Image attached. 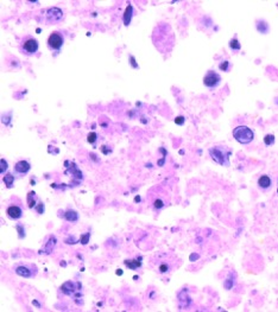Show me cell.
<instances>
[{
	"instance_id": "cell-1",
	"label": "cell",
	"mask_w": 278,
	"mask_h": 312,
	"mask_svg": "<svg viewBox=\"0 0 278 312\" xmlns=\"http://www.w3.org/2000/svg\"><path fill=\"white\" fill-rule=\"evenodd\" d=\"M233 138L238 142H240L243 145H246V144H250V142L253 141L255 133H253L252 129L250 128V127H247V126H236L233 129Z\"/></svg>"
},
{
	"instance_id": "cell-2",
	"label": "cell",
	"mask_w": 278,
	"mask_h": 312,
	"mask_svg": "<svg viewBox=\"0 0 278 312\" xmlns=\"http://www.w3.org/2000/svg\"><path fill=\"white\" fill-rule=\"evenodd\" d=\"M209 156H211V159L215 163H218L220 165H227L229 152H226L223 149H220V147L216 146V147L209 149Z\"/></svg>"
},
{
	"instance_id": "cell-3",
	"label": "cell",
	"mask_w": 278,
	"mask_h": 312,
	"mask_svg": "<svg viewBox=\"0 0 278 312\" xmlns=\"http://www.w3.org/2000/svg\"><path fill=\"white\" fill-rule=\"evenodd\" d=\"M63 43H64V37L61 32H52L49 38H48V48L51 49V50H61V48L63 46Z\"/></svg>"
},
{
	"instance_id": "cell-4",
	"label": "cell",
	"mask_w": 278,
	"mask_h": 312,
	"mask_svg": "<svg viewBox=\"0 0 278 312\" xmlns=\"http://www.w3.org/2000/svg\"><path fill=\"white\" fill-rule=\"evenodd\" d=\"M38 48H39V44L34 37L29 36L24 38V41L22 42V50L25 55H34V52H37Z\"/></svg>"
},
{
	"instance_id": "cell-5",
	"label": "cell",
	"mask_w": 278,
	"mask_h": 312,
	"mask_svg": "<svg viewBox=\"0 0 278 312\" xmlns=\"http://www.w3.org/2000/svg\"><path fill=\"white\" fill-rule=\"evenodd\" d=\"M221 82V76L215 71H208L203 77V84L207 88H216Z\"/></svg>"
},
{
	"instance_id": "cell-6",
	"label": "cell",
	"mask_w": 278,
	"mask_h": 312,
	"mask_svg": "<svg viewBox=\"0 0 278 312\" xmlns=\"http://www.w3.org/2000/svg\"><path fill=\"white\" fill-rule=\"evenodd\" d=\"M62 17H63L62 10H60L57 7H51L46 11V18L50 22H58L60 19H62Z\"/></svg>"
},
{
	"instance_id": "cell-7",
	"label": "cell",
	"mask_w": 278,
	"mask_h": 312,
	"mask_svg": "<svg viewBox=\"0 0 278 312\" xmlns=\"http://www.w3.org/2000/svg\"><path fill=\"white\" fill-rule=\"evenodd\" d=\"M30 169H31V165L26 160H19L14 165V172L19 173V174H26L30 171Z\"/></svg>"
},
{
	"instance_id": "cell-8",
	"label": "cell",
	"mask_w": 278,
	"mask_h": 312,
	"mask_svg": "<svg viewBox=\"0 0 278 312\" xmlns=\"http://www.w3.org/2000/svg\"><path fill=\"white\" fill-rule=\"evenodd\" d=\"M6 214L12 220H19L23 216V210L18 205H10L6 210Z\"/></svg>"
},
{
	"instance_id": "cell-9",
	"label": "cell",
	"mask_w": 278,
	"mask_h": 312,
	"mask_svg": "<svg viewBox=\"0 0 278 312\" xmlns=\"http://www.w3.org/2000/svg\"><path fill=\"white\" fill-rule=\"evenodd\" d=\"M271 185H272V181H271L270 176L263 174V176H260V177L258 178V186H259L260 189L266 190V189H270V188H271Z\"/></svg>"
},
{
	"instance_id": "cell-10",
	"label": "cell",
	"mask_w": 278,
	"mask_h": 312,
	"mask_svg": "<svg viewBox=\"0 0 278 312\" xmlns=\"http://www.w3.org/2000/svg\"><path fill=\"white\" fill-rule=\"evenodd\" d=\"M16 273L18 274V275H20V277H24V278H30L32 274H31V271L30 268L27 267V266H18L17 268H16Z\"/></svg>"
},
{
	"instance_id": "cell-11",
	"label": "cell",
	"mask_w": 278,
	"mask_h": 312,
	"mask_svg": "<svg viewBox=\"0 0 278 312\" xmlns=\"http://www.w3.org/2000/svg\"><path fill=\"white\" fill-rule=\"evenodd\" d=\"M64 218L69 222H76L78 220V214L75 210H67L64 213Z\"/></svg>"
},
{
	"instance_id": "cell-12",
	"label": "cell",
	"mask_w": 278,
	"mask_h": 312,
	"mask_svg": "<svg viewBox=\"0 0 278 312\" xmlns=\"http://www.w3.org/2000/svg\"><path fill=\"white\" fill-rule=\"evenodd\" d=\"M256 26H257V30L260 33H263V34H265V33L269 32V24H267L265 20H258Z\"/></svg>"
},
{
	"instance_id": "cell-13",
	"label": "cell",
	"mask_w": 278,
	"mask_h": 312,
	"mask_svg": "<svg viewBox=\"0 0 278 312\" xmlns=\"http://www.w3.org/2000/svg\"><path fill=\"white\" fill-rule=\"evenodd\" d=\"M132 12H133V7L131 5H128L125 13H124V24L125 25H130L131 18H132Z\"/></svg>"
},
{
	"instance_id": "cell-14",
	"label": "cell",
	"mask_w": 278,
	"mask_h": 312,
	"mask_svg": "<svg viewBox=\"0 0 278 312\" xmlns=\"http://www.w3.org/2000/svg\"><path fill=\"white\" fill-rule=\"evenodd\" d=\"M2 181H4V183L7 188H11V186H13V183H14V176L12 173H6L2 178Z\"/></svg>"
},
{
	"instance_id": "cell-15",
	"label": "cell",
	"mask_w": 278,
	"mask_h": 312,
	"mask_svg": "<svg viewBox=\"0 0 278 312\" xmlns=\"http://www.w3.org/2000/svg\"><path fill=\"white\" fill-rule=\"evenodd\" d=\"M125 265H126L127 267H130V268L135 269L142 266V262H140V261H137V262H135V260H127V261H125Z\"/></svg>"
},
{
	"instance_id": "cell-16",
	"label": "cell",
	"mask_w": 278,
	"mask_h": 312,
	"mask_svg": "<svg viewBox=\"0 0 278 312\" xmlns=\"http://www.w3.org/2000/svg\"><path fill=\"white\" fill-rule=\"evenodd\" d=\"M264 144H265L266 146L273 145V144H275V135H273V134H266V135L264 137Z\"/></svg>"
},
{
	"instance_id": "cell-17",
	"label": "cell",
	"mask_w": 278,
	"mask_h": 312,
	"mask_svg": "<svg viewBox=\"0 0 278 312\" xmlns=\"http://www.w3.org/2000/svg\"><path fill=\"white\" fill-rule=\"evenodd\" d=\"M229 48H231L232 50H240L241 45H240L239 41H238L236 38H233V39L229 41Z\"/></svg>"
},
{
	"instance_id": "cell-18",
	"label": "cell",
	"mask_w": 278,
	"mask_h": 312,
	"mask_svg": "<svg viewBox=\"0 0 278 312\" xmlns=\"http://www.w3.org/2000/svg\"><path fill=\"white\" fill-rule=\"evenodd\" d=\"M7 167H9L7 162H6L5 159H2V158H1V160H0V173H1V174H4V173L7 171Z\"/></svg>"
},
{
	"instance_id": "cell-19",
	"label": "cell",
	"mask_w": 278,
	"mask_h": 312,
	"mask_svg": "<svg viewBox=\"0 0 278 312\" xmlns=\"http://www.w3.org/2000/svg\"><path fill=\"white\" fill-rule=\"evenodd\" d=\"M96 139H98V134L95 132H90L88 134V137H87V141H88L89 144H95Z\"/></svg>"
},
{
	"instance_id": "cell-20",
	"label": "cell",
	"mask_w": 278,
	"mask_h": 312,
	"mask_svg": "<svg viewBox=\"0 0 278 312\" xmlns=\"http://www.w3.org/2000/svg\"><path fill=\"white\" fill-rule=\"evenodd\" d=\"M34 192H29L27 195V203H29V208H34Z\"/></svg>"
},
{
	"instance_id": "cell-21",
	"label": "cell",
	"mask_w": 278,
	"mask_h": 312,
	"mask_svg": "<svg viewBox=\"0 0 278 312\" xmlns=\"http://www.w3.org/2000/svg\"><path fill=\"white\" fill-rule=\"evenodd\" d=\"M219 68H220L222 71H227L228 68H229V62H228V61H223V62H221V63L219 64Z\"/></svg>"
},
{
	"instance_id": "cell-22",
	"label": "cell",
	"mask_w": 278,
	"mask_h": 312,
	"mask_svg": "<svg viewBox=\"0 0 278 312\" xmlns=\"http://www.w3.org/2000/svg\"><path fill=\"white\" fill-rule=\"evenodd\" d=\"M164 206V202L162 201V199H156L155 201V203H153V208L157 209V210H159V209H162Z\"/></svg>"
},
{
	"instance_id": "cell-23",
	"label": "cell",
	"mask_w": 278,
	"mask_h": 312,
	"mask_svg": "<svg viewBox=\"0 0 278 312\" xmlns=\"http://www.w3.org/2000/svg\"><path fill=\"white\" fill-rule=\"evenodd\" d=\"M184 121H186V118L182 117V115H179V117H177V118L175 119V124L178 125V126H182V125L184 124Z\"/></svg>"
},
{
	"instance_id": "cell-24",
	"label": "cell",
	"mask_w": 278,
	"mask_h": 312,
	"mask_svg": "<svg viewBox=\"0 0 278 312\" xmlns=\"http://www.w3.org/2000/svg\"><path fill=\"white\" fill-rule=\"evenodd\" d=\"M80 241H81V243H82V245H86V243L89 241V234H83V235H81Z\"/></svg>"
},
{
	"instance_id": "cell-25",
	"label": "cell",
	"mask_w": 278,
	"mask_h": 312,
	"mask_svg": "<svg viewBox=\"0 0 278 312\" xmlns=\"http://www.w3.org/2000/svg\"><path fill=\"white\" fill-rule=\"evenodd\" d=\"M168 271H169V266H168L167 264H162L159 266V272L161 273H167Z\"/></svg>"
},
{
	"instance_id": "cell-26",
	"label": "cell",
	"mask_w": 278,
	"mask_h": 312,
	"mask_svg": "<svg viewBox=\"0 0 278 312\" xmlns=\"http://www.w3.org/2000/svg\"><path fill=\"white\" fill-rule=\"evenodd\" d=\"M130 61H131V65H132L133 68H138V64H137V61L134 59V57L132 56V55L130 56Z\"/></svg>"
},
{
	"instance_id": "cell-27",
	"label": "cell",
	"mask_w": 278,
	"mask_h": 312,
	"mask_svg": "<svg viewBox=\"0 0 278 312\" xmlns=\"http://www.w3.org/2000/svg\"><path fill=\"white\" fill-rule=\"evenodd\" d=\"M277 192H278V189H277Z\"/></svg>"
}]
</instances>
